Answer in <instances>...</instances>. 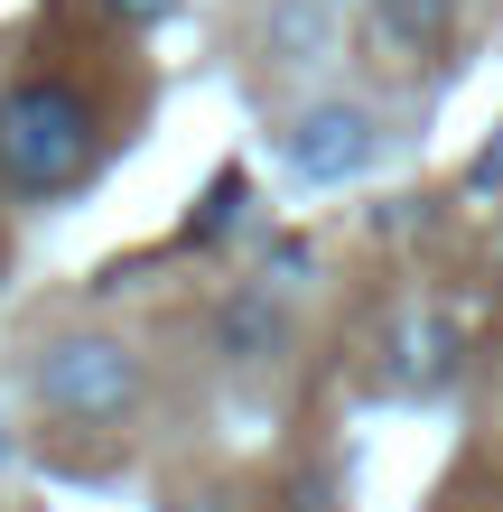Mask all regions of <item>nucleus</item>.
I'll list each match as a JSON object with an SVG mask.
<instances>
[{"mask_svg": "<svg viewBox=\"0 0 503 512\" xmlns=\"http://www.w3.org/2000/svg\"><path fill=\"white\" fill-rule=\"evenodd\" d=\"M177 10H187V0H103V19H122V28H159Z\"/></svg>", "mask_w": 503, "mask_h": 512, "instance_id": "0eeeda50", "label": "nucleus"}, {"mask_svg": "<svg viewBox=\"0 0 503 512\" xmlns=\"http://www.w3.org/2000/svg\"><path fill=\"white\" fill-rule=\"evenodd\" d=\"M280 159L299 187H345V177H364L382 159V112L364 94H317L280 122Z\"/></svg>", "mask_w": 503, "mask_h": 512, "instance_id": "7ed1b4c3", "label": "nucleus"}, {"mask_svg": "<svg viewBox=\"0 0 503 512\" xmlns=\"http://www.w3.org/2000/svg\"><path fill=\"white\" fill-rule=\"evenodd\" d=\"M494 280H503V261H494Z\"/></svg>", "mask_w": 503, "mask_h": 512, "instance_id": "1a4fd4ad", "label": "nucleus"}, {"mask_svg": "<svg viewBox=\"0 0 503 512\" xmlns=\"http://www.w3.org/2000/svg\"><path fill=\"white\" fill-rule=\"evenodd\" d=\"M215 345H224V364H280L289 354V308H280V289H233L224 298V317H215Z\"/></svg>", "mask_w": 503, "mask_h": 512, "instance_id": "20e7f679", "label": "nucleus"}, {"mask_svg": "<svg viewBox=\"0 0 503 512\" xmlns=\"http://www.w3.org/2000/svg\"><path fill=\"white\" fill-rule=\"evenodd\" d=\"M103 159V112L66 75H19L0 84V196L10 205H56L75 196Z\"/></svg>", "mask_w": 503, "mask_h": 512, "instance_id": "f257e3e1", "label": "nucleus"}, {"mask_svg": "<svg viewBox=\"0 0 503 512\" xmlns=\"http://www.w3.org/2000/svg\"><path fill=\"white\" fill-rule=\"evenodd\" d=\"M28 391H38V410L56 429H122L140 410V391H150V373H140V354L122 336L66 326V336H47L28 354Z\"/></svg>", "mask_w": 503, "mask_h": 512, "instance_id": "f03ea898", "label": "nucleus"}, {"mask_svg": "<svg viewBox=\"0 0 503 512\" xmlns=\"http://www.w3.org/2000/svg\"><path fill=\"white\" fill-rule=\"evenodd\" d=\"M373 28L392 47H410V56H429L438 38L457 28V0H373Z\"/></svg>", "mask_w": 503, "mask_h": 512, "instance_id": "39448f33", "label": "nucleus"}, {"mask_svg": "<svg viewBox=\"0 0 503 512\" xmlns=\"http://www.w3.org/2000/svg\"><path fill=\"white\" fill-rule=\"evenodd\" d=\"M317 56H327V10L280 0V19H271V66H317Z\"/></svg>", "mask_w": 503, "mask_h": 512, "instance_id": "423d86ee", "label": "nucleus"}, {"mask_svg": "<svg viewBox=\"0 0 503 512\" xmlns=\"http://www.w3.org/2000/svg\"><path fill=\"white\" fill-rule=\"evenodd\" d=\"M0 466H10V429H0Z\"/></svg>", "mask_w": 503, "mask_h": 512, "instance_id": "6e6552de", "label": "nucleus"}]
</instances>
